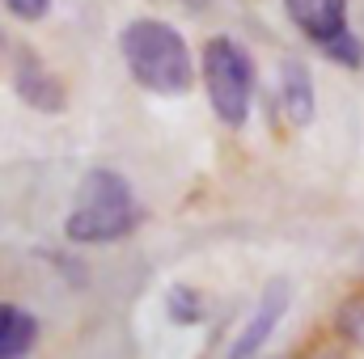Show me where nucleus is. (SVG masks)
Instances as JSON below:
<instances>
[{
  "label": "nucleus",
  "instance_id": "nucleus-1",
  "mask_svg": "<svg viewBox=\"0 0 364 359\" xmlns=\"http://www.w3.org/2000/svg\"><path fill=\"white\" fill-rule=\"evenodd\" d=\"M119 51L123 64L132 72V81L149 93L161 97H178L195 85V60L191 47L178 30L161 17H136L123 26L119 34Z\"/></svg>",
  "mask_w": 364,
  "mask_h": 359
},
{
  "label": "nucleus",
  "instance_id": "nucleus-2",
  "mask_svg": "<svg viewBox=\"0 0 364 359\" xmlns=\"http://www.w3.org/2000/svg\"><path fill=\"white\" fill-rule=\"evenodd\" d=\"M136 224H140V203L132 182L119 170H90L77 186L73 211L64 220V237L73 245H114L132 237Z\"/></svg>",
  "mask_w": 364,
  "mask_h": 359
},
{
  "label": "nucleus",
  "instance_id": "nucleus-3",
  "mask_svg": "<svg viewBox=\"0 0 364 359\" xmlns=\"http://www.w3.org/2000/svg\"><path fill=\"white\" fill-rule=\"evenodd\" d=\"M199 72H203V89L208 101L216 110V118L225 127H242L250 118V106H255V85H259V72H255V55L237 43V38H208L203 43V60H199Z\"/></svg>",
  "mask_w": 364,
  "mask_h": 359
},
{
  "label": "nucleus",
  "instance_id": "nucleus-4",
  "mask_svg": "<svg viewBox=\"0 0 364 359\" xmlns=\"http://www.w3.org/2000/svg\"><path fill=\"white\" fill-rule=\"evenodd\" d=\"M284 313H288V283H267L263 287V296H259V304H255V313L246 317V326L237 330V338L229 343V359H255L263 347H267V338L275 334V326L284 321Z\"/></svg>",
  "mask_w": 364,
  "mask_h": 359
},
{
  "label": "nucleus",
  "instance_id": "nucleus-5",
  "mask_svg": "<svg viewBox=\"0 0 364 359\" xmlns=\"http://www.w3.org/2000/svg\"><path fill=\"white\" fill-rule=\"evenodd\" d=\"M284 13H288V21L318 51L331 47L335 38L352 34V26H348V0H284Z\"/></svg>",
  "mask_w": 364,
  "mask_h": 359
},
{
  "label": "nucleus",
  "instance_id": "nucleus-6",
  "mask_svg": "<svg viewBox=\"0 0 364 359\" xmlns=\"http://www.w3.org/2000/svg\"><path fill=\"white\" fill-rule=\"evenodd\" d=\"M13 89L17 97L30 106V110H43V114H60L68 106V93L64 81L34 55V51H21L17 55V68H13Z\"/></svg>",
  "mask_w": 364,
  "mask_h": 359
},
{
  "label": "nucleus",
  "instance_id": "nucleus-7",
  "mask_svg": "<svg viewBox=\"0 0 364 359\" xmlns=\"http://www.w3.org/2000/svg\"><path fill=\"white\" fill-rule=\"evenodd\" d=\"M279 106H284L288 123H296V127L314 123L318 93H314V72L301 60H284V68H279Z\"/></svg>",
  "mask_w": 364,
  "mask_h": 359
},
{
  "label": "nucleus",
  "instance_id": "nucleus-8",
  "mask_svg": "<svg viewBox=\"0 0 364 359\" xmlns=\"http://www.w3.org/2000/svg\"><path fill=\"white\" fill-rule=\"evenodd\" d=\"M38 317L13 300H0V359H30L38 347Z\"/></svg>",
  "mask_w": 364,
  "mask_h": 359
},
{
  "label": "nucleus",
  "instance_id": "nucleus-9",
  "mask_svg": "<svg viewBox=\"0 0 364 359\" xmlns=\"http://www.w3.org/2000/svg\"><path fill=\"white\" fill-rule=\"evenodd\" d=\"M166 313H170V321L174 326H195V321H203V296L195 292V287H186V283H174L170 292H166Z\"/></svg>",
  "mask_w": 364,
  "mask_h": 359
},
{
  "label": "nucleus",
  "instance_id": "nucleus-10",
  "mask_svg": "<svg viewBox=\"0 0 364 359\" xmlns=\"http://www.w3.org/2000/svg\"><path fill=\"white\" fill-rule=\"evenodd\" d=\"M322 55H326V60H335L339 68H360V64H364V47H360V38H356V34L335 38L331 47H322Z\"/></svg>",
  "mask_w": 364,
  "mask_h": 359
},
{
  "label": "nucleus",
  "instance_id": "nucleus-11",
  "mask_svg": "<svg viewBox=\"0 0 364 359\" xmlns=\"http://www.w3.org/2000/svg\"><path fill=\"white\" fill-rule=\"evenodd\" d=\"M4 9L13 17H21V21H38V17H47L51 0H4Z\"/></svg>",
  "mask_w": 364,
  "mask_h": 359
},
{
  "label": "nucleus",
  "instance_id": "nucleus-12",
  "mask_svg": "<svg viewBox=\"0 0 364 359\" xmlns=\"http://www.w3.org/2000/svg\"><path fill=\"white\" fill-rule=\"evenodd\" d=\"M343 326H348V334H352V338H360V343H364V300H360V304H352V309L343 313Z\"/></svg>",
  "mask_w": 364,
  "mask_h": 359
}]
</instances>
